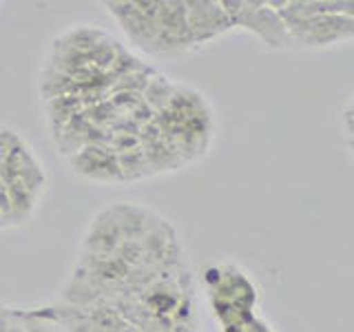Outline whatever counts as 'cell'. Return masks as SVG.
Returning <instances> with one entry per match:
<instances>
[{"label": "cell", "instance_id": "obj_9", "mask_svg": "<svg viewBox=\"0 0 354 332\" xmlns=\"http://www.w3.org/2000/svg\"><path fill=\"white\" fill-rule=\"evenodd\" d=\"M0 332H16V319L11 306H0Z\"/></svg>", "mask_w": 354, "mask_h": 332}, {"label": "cell", "instance_id": "obj_7", "mask_svg": "<svg viewBox=\"0 0 354 332\" xmlns=\"http://www.w3.org/2000/svg\"><path fill=\"white\" fill-rule=\"evenodd\" d=\"M226 9L235 33H250L268 51H290L286 29L270 0H226Z\"/></svg>", "mask_w": 354, "mask_h": 332}, {"label": "cell", "instance_id": "obj_3", "mask_svg": "<svg viewBox=\"0 0 354 332\" xmlns=\"http://www.w3.org/2000/svg\"><path fill=\"white\" fill-rule=\"evenodd\" d=\"M100 7L122 42L149 62L186 58L235 33L226 0H109Z\"/></svg>", "mask_w": 354, "mask_h": 332}, {"label": "cell", "instance_id": "obj_8", "mask_svg": "<svg viewBox=\"0 0 354 332\" xmlns=\"http://www.w3.org/2000/svg\"><path fill=\"white\" fill-rule=\"evenodd\" d=\"M217 332H279L272 321L266 317V315H254L252 319L243 321L239 326H232V328H226V330H217Z\"/></svg>", "mask_w": 354, "mask_h": 332}, {"label": "cell", "instance_id": "obj_1", "mask_svg": "<svg viewBox=\"0 0 354 332\" xmlns=\"http://www.w3.org/2000/svg\"><path fill=\"white\" fill-rule=\"evenodd\" d=\"M49 140L80 180L136 184L184 171L213 151L215 104L162 73L100 25H69L42 60Z\"/></svg>", "mask_w": 354, "mask_h": 332}, {"label": "cell", "instance_id": "obj_4", "mask_svg": "<svg viewBox=\"0 0 354 332\" xmlns=\"http://www.w3.org/2000/svg\"><path fill=\"white\" fill-rule=\"evenodd\" d=\"M49 191V173L22 131L0 124V232L29 226Z\"/></svg>", "mask_w": 354, "mask_h": 332}, {"label": "cell", "instance_id": "obj_5", "mask_svg": "<svg viewBox=\"0 0 354 332\" xmlns=\"http://www.w3.org/2000/svg\"><path fill=\"white\" fill-rule=\"evenodd\" d=\"M290 51H328L354 40L352 0H270Z\"/></svg>", "mask_w": 354, "mask_h": 332}, {"label": "cell", "instance_id": "obj_6", "mask_svg": "<svg viewBox=\"0 0 354 332\" xmlns=\"http://www.w3.org/2000/svg\"><path fill=\"white\" fill-rule=\"evenodd\" d=\"M195 279L217 330L239 326L261 313V286L241 261L226 257L204 264Z\"/></svg>", "mask_w": 354, "mask_h": 332}, {"label": "cell", "instance_id": "obj_2", "mask_svg": "<svg viewBox=\"0 0 354 332\" xmlns=\"http://www.w3.org/2000/svg\"><path fill=\"white\" fill-rule=\"evenodd\" d=\"M66 332H199L197 279L173 219L111 202L88 219L51 304Z\"/></svg>", "mask_w": 354, "mask_h": 332}, {"label": "cell", "instance_id": "obj_10", "mask_svg": "<svg viewBox=\"0 0 354 332\" xmlns=\"http://www.w3.org/2000/svg\"><path fill=\"white\" fill-rule=\"evenodd\" d=\"M0 9H3V3H0Z\"/></svg>", "mask_w": 354, "mask_h": 332}]
</instances>
